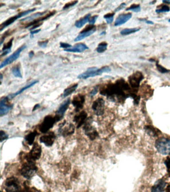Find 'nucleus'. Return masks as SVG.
Returning <instances> with one entry per match:
<instances>
[{"mask_svg":"<svg viewBox=\"0 0 170 192\" xmlns=\"http://www.w3.org/2000/svg\"><path fill=\"white\" fill-rule=\"evenodd\" d=\"M37 171V167L35 162L27 161L25 163L21 169V175L27 180H29L34 176Z\"/></svg>","mask_w":170,"mask_h":192,"instance_id":"f257e3e1","label":"nucleus"},{"mask_svg":"<svg viewBox=\"0 0 170 192\" xmlns=\"http://www.w3.org/2000/svg\"><path fill=\"white\" fill-rule=\"evenodd\" d=\"M110 71L111 69L107 66L104 67L101 69H98L96 67H92L88 68L86 72L78 75V78L80 79H86L87 78L99 76L104 73H108Z\"/></svg>","mask_w":170,"mask_h":192,"instance_id":"f03ea898","label":"nucleus"},{"mask_svg":"<svg viewBox=\"0 0 170 192\" xmlns=\"http://www.w3.org/2000/svg\"><path fill=\"white\" fill-rule=\"evenodd\" d=\"M62 119L58 115L56 116H47L44 119L43 122L39 125V129L42 133H46L51 128L54 126V124L60 121Z\"/></svg>","mask_w":170,"mask_h":192,"instance_id":"7ed1b4c3","label":"nucleus"},{"mask_svg":"<svg viewBox=\"0 0 170 192\" xmlns=\"http://www.w3.org/2000/svg\"><path fill=\"white\" fill-rule=\"evenodd\" d=\"M155 147L159 153L163 155H168L170 154V139L160 138L157 140Z\"/></svg>","mask_w":170,"mask_h":192,"instance_id":"20e7f679","label":"nucleus"},{"mask_svg":"<svg viewBox=\"0 0 170 192\" xmlns=\"http://www.w3.org/2000/svg\"><path fill=\"white\" fill-rule=\"evenodd\" d=\"M93 122V118L90 117L87 119L86 121L83 129L84 131L85 135L88 137V138L91 140L93 141L98 136V132H97L96 129L91 125Z\"/></svg>","mask_w":170,"mask_h":192,"instance_id":"39448f33","label":"nucleus"},{"mask_svg":"<svg viewBox=\"0 0 170 192\" xmlns=\"http://www.w3.org/2000/svg\"><path fill=\"white\" fill-rule=\"evenodd\" d=\"M5 190L7 192H20V185L19 180L14 177H11L6 180Z\"/></svg>","mask_w":170,"mask_h":192,"instance_id":"423d86ee","label":"nucleus"},{"mask_svg":"<svg viewBox=\"0 0 170 192\" xmlns=\"http://www.w3.org/2000/svg\"><path fill=\"white\" fill-rule=\"evenodd\" d=\"M41 147L37 143H35L33 145V148L27 156V161L35 162L39 160L41 155Z\"/></svg>","mask_w":170,"mask_h":192,"instance_id":"0eeeda50","label":"nucleus"},{"mask_svg":"<svg viewBox=\"0 0 170 192\" xmlns=\"http://www.w3.org/2000/svg\"><path fill=\"white\" fill-rule=\"evenodd\" d=\"M35 10H36L35 8H33V9H32L27 10V11H24V12H21V13L17 14V15H15V16H14L13 17L7 20L5 22L1 24V31H2V30L5 29V28L8 27L9 26H10V25H11L12 24L15 22V21H17V19H19L29 14V13H31V12H34Z\"/></svg>","mask_w":170,"mask_h":192,"instance_id":"6e6552de","label":"nucleus"},{"mask_svg":"<svg viewBox=\"0 0 170 192\" xmlns=\"http://www.w3.org/2000/svg\"><path fill=\"white\" fill-rule=\"evenodd\" d=\"M26 47H27L26 45H24L22 46L21 47L18 49L17 50L15 51L13 54L11 55L10 57L6 59L3 62L1 63V66H0V69H2L5 67H6V66L12 64V63L14 62V61L17 60V59L19 58L21 51L23 50L24 49H25Z\"/></svg>","mask_w":170,"mask_h":192,"instance_id":"1a4fd4ad","label":"nucleus"},{"mask_svg":"<svg viewBox=\"0 0 170 192\" xmlns=\"http://www.w3.org/2000/svg\"><path fill=\"white\" fill-rule=\"evenodd\" d=\"M105 101L103 99L99 98L93 102L92 108L97 116H102L104 113Z\"/></svg>","mask_w":170,"mask_h":192,"instance_id":"9d476101","label":"nucleus"},{"mask_svg":"<svg viewBox=\"0 0 170 192\" xmlns=\"http://www.w3.org/2000/svg\"><path fill=\"white\" fill-rule=\"evenodd\" d=\"M66 121H64L60 125L58 132L64 137L72 135L75 131V126L74 125L71 123L68 124L67 126H64L66 125Z\"/></svg>","mask_w":170,"mask_h":192,"instance_id":"9b49d317","label":"nucleus"},{"mask_svg":"<svg viewBox=\"0 0 170 192\" xmlns=\"http://www.w3.org/2000/svg\"><path fill=\"white\" fill-rule=\"evenodd\" d=\"M9 98L8 97L2 98L0 101V116H4L8 114L12 108L13 105L8 103Z\"/></svg>","mask_w":170,"mask_h":192,"instance_id":"f8f14e48","label":"nucleus"},{"mask_svg":"<svg viewBox=\"0 0 170 192\" xmlns=\"http://www.w3.org/2000/svg\"><path fill=\"white\" fill-rule=\"evenodd\" d=\"M143 79V76L141 72H136L129 77L130 85L133 89L139 87L140 84Z\"/></svg>","mask_w":170,"mask_h":192,"instance_id":"ddd939ff","label":"nucleus"},{"mask_svg":"<svg viewBox=\"0 0 170 192\" xmlns=\"http://www.w3.org/2000/svg\"><path fill=\"white\" fill-rule=\"evenodd\" d=\"M96 28L94 26H91V27H88L86 28L85 29L83 30L82 31H81L79 33V35L77 36V37L74 39L75 42H78L81 41L83 39H85L87 37H89L90 35H92L93 34L95 33L96 31Z\"/></svg>","mask_w":170,"mask_h":192,"instance_id":"4468645a","label":"nucleus"},{"mask_svg":"<svg viewBox=\"0 0 170 192\" xmlns=\"http://www.w3.org/2000/svg\"><path fill=\"white\" fill-rule=\"evenodd\" d=\"M56 138L54 132H50L48 134L42 136L39 138V141L47 147H50L54 143Z\"/></svg>","mask_w":170,"mask_h":192,"instance_id":"2eb2a0df","label":"nucleus"},{"mask_svg":"<svg viewBox=\"0 0 170 192\" xmlns=\"http://www.w3.org/2000/svg\"><path fill=\"white\" fill-rule=\"evenodd\" d=\"M85 102V96L82 95H78L74 97L72 101V104L76 108V111H78L82 109Z\"/></svg>","mask_w":170,"mask_h":192,"instance_id":"dca6fc26","label":"nucleus"},{"mask_svg":"<svg viewBox=\"0 0 170 192\" xmlns=\"http://www.w3.org/2000/svg\"><path fill=\"white\" fill-rule=\"evenodd\" d=\"M87 119V114L85 111H82L79 114L76 115L74 118V121L77 125L76 128H80L81 126L84 124Z\"/></svg>","mask_w":170,"mask_h":192,"instance_id":"f3484780","label":"nucleus"},{"mask_svg":"<svg viewBox=\"0 0 170 192\" xmlns=\"http://www.w3.org/2000/svg\"><path fill=\"white\" fill-rule=\"evenodd\" d=\"M132 17L131 13L121 14L116 18V21L115 22V26H119L122 25L126 23L129 21Z\"/></svg>","mask_w":170,"mask_h":192,"instance_id":"a211bd4d","label":"nucleus"},{"mask_svg":"<svg viewBox=\"0 0 170 192\" xmlns=\"http://www.w3.org/2000/svg\"><path fill=\"white\" fill-rule=\"evenodd\" d=\"M88 49L89 48L84 44L80 43V44H77L74 47H72L70 48L64 49V51L66 52H68L81 53L86 50H88Z\"/></svg>","mask_w":170,"mask_h":192,"instance_id":"6ab92c4d","label":"nucleus"},{"mask_svg":"<svg viewBox=\"0 0 170 192\" xmlns=\"http://www.w3.org/2000/svg\"><path fill=\"white\" fill-rule=\"evenodd\" d=\"M70 99H68L66 101H64V103L60 105V108H58V110L57 111V115H58V116L60 117L62 119L63 118L64 113L68 108L70 105Z\"/></svg>","mask_w":170,"mask_h":192,"instance_id":"aec40b11","label":"nucleus"},{"mask_svg":"<svg viewBox=\"0 0 170 192\" xmlns=\"http://www.w3.org/2000/svg\"><path fill=\"white\" fill-rule=\"evenodd\" d=\"M166 187V182L163 180H159L154 185L151 192H163Z\"/></svg>","mask_w":170,"mask_h":192,"instance_id":"412c9836","label":"nucleus"},{"mask_svg":"<svg viewBox=\"0 0 170 192\" xmlns=\"http://www.w3.org/2000/svg\"><path fill=\"white\" fill-rule=\"evenodd\" d=\"M38 82H39L38 81H35L33 82H32V83H31L29 84H28L26 86H25V87L22 88L21 89L19 90V91H18L17 92L13 94H12V95L9 96L8 97V98H9V99H11L14 98L16 97V96H17V95H19L20 94H21V93H23V91H25L26 90L28 89H29V88L33 87V86L35 85V84H37V83Z\"/></svg>","mask_w":170,"mask_h":192,"instance_id":"4be33fe9","label":"nucleus"},{"mask_svg":"<svg viewBox=\"0 0 170 192\" xmlns=\"http://www.w3.org/2000/svg\"><path fill=\"white\" fill-rule=\"evenodd\" d=\"M90 16H91V14H87L85 17H84L76 22V24H75L76 27H77V28H80L82 27L85 24L87 23V22H89Z\"/></svg>","mask_w":170,"mask_h":192,"instance_id":"5701e85b","label":"nucleus"},{"mask_svg":"<svg viewBox=\"0 0 170 192\" xmlns=\"http://www.w3.org/2000/svg\"><path fill=\"white\" fill-rule=\"evenodd\" d=\"M38 135L37 131H34L33 132H31L30 133L25 136V139L27 141V144L29 145H33V142L35 141V138Z\"/></svg>","mask_w":170,"mask_h":192,"instance_id":"b1692460","label":"nucleus"},{"mask_svg":"<svg viewBox=\"0 0 170 192\" xmlns=\"http://www.w3.org/2000/svg\"><path fill=\"white\" fill-rule=\"evenodd\" d=\"M13 38L11 39L10 41L4 46V48L2 50V53H1V56H5L11 51V48L13 45Z\"/></svg>","mask_w":170,"mask_h":192,"instance_id":"393cba45","label":"nucleus"},{"mask_svg":"<svg viewBox=\"0 0 170 192\" xmlns=\"http://www.w3.org/2000/svg\"><path fill=\"white\" fill-rule=\"evenodd\" d=\"M77 87H78V84H74V85L70 86V87L68 88L67 89H66L64 92V93L62 95L63 97H66L71 95L74 92L76 91V89H77Z\"/></svg>","mask_w":170,"mask_h":192,"instance_id":"a878e982","label":"nucleus"},{"mask_svg":"<svg viewBox=\"0 0 170 192\" xmlns=\"http://www.w3.org/2000/svg\"><path fill=\"white\" fill-rule=\"evenodd\" d=\"M45 12H43V13H37L35 14H33L31 16H29V17H27L24 18L23 19H22L21 21H33L35 19H36L37 18L39 17L40 16H41L43 15L44 14H45Z\"/></svg>","mask_w":170,"mask_h":192,"instance_id":"bb28decb","label":"nucleus"},{"mask_svg":"<svg viewBox=\"0 0 170 192\" xmlns=\"http://www.w3.org/2000/svg\"><path fill=\"white\" fill-rule=\"evenodd\" d=\"M12 73L14 76L17 78H22L23 76L21 75V72L20 71L19 67L18 66H15L12 69Z\"/></svg>","mask_w":170,"mask_h":192,"instance_id":"cd10ccee","label":"nucleus"},{"mask_svg":"<svg viewBox=\"0 0 170 192\" xmlns=\"http://www.w3.org/2000/svg\"><path fill=\"white\" fill-rule=\"evenodd\" d=\"M139 30H140V29H138V28L125 29L122 30L120 33L122 35H128L135 33L136 32L139 31Z\"/></svg>","mask_w":170,"mask_h":192,"instance_id":"c85d7f7f","label":"nucleus"},{"mask_svg":"<svg viewBox=\"0 0 170 192\" xmlns=\"http://www.w3.org/2000/svg\"><path fill=\"white\" fill-rule=\"evenodd\" d=\"M145 128H146L145 129H146V132L149 135L153 136V137H156L157 136V131L153 127L151 126H147Z\"/></svg>","mask_w":170,"mask_h":192,"instance_id":"c756f323","label":"nucleus"},{"mask_svg":"<svg viewBox=\"0 0 170 192\" xmlns=\"http://www.w3.org/2000/svg\"><path fill=\"white\" fill-rule=\"evenodd\" d=\"M107 44L105 42L100 43L99 44L98 47L97 48V52L99 53H102L104 52L105 51L107 50Z\"/></svg>","mask_w":170,"mask_h":192,"instance_id":"7c9ffc66","label":"nucleus"},{"mask_svg":"<svg viewBox=\"0 0 170 192\" xmlns=\"http://www.w3.org/2000/svg\"><path fill=\"white\" fill-rule=\"evenodd\" d=\"M126 11H132L133 12L138 13L141 11V7L139 5H133L129 8H127Z\"/></svg>","mask_w":170,"mask_h":192,"instance_id":"2f4dec72","label":"nucleus"},{"mask_svg":"<svg viewBox=\"0 0 170 192\" xmlns=\"http://www.w3.org/2000/svg\"><path fill=\"white\" fill-rule=\"evenodd\" d=\"M114 13H112V14H107L106 15L104 16L106 21L107 23L109 24L112 23L113 20H114Z\"/></svg>","mask_w":170,"mask_h":192,"instance_id":"473e14b6","label":"nucleus"},{"mask_svg":"<svg viewBox=\"0 0 170 192\" xmlns=\"http://www.w3.org/2000/svg\"><path fill=\"white\" fill-rule=\"evenodd\" d=\"M170 8L168 6L166 5H163L161 9H158L156 10V12L158 13H164V12H168L170 11Z\"/></svg>","mask_w":170,"mask_h":192,"instance_id":"72a5a7b5","label":"nucleus"},{"mask_svg":"<svg viewBox=\"0 0 170 192\" xmlns=\"http://www.w3.org/2000/svg\"><path fill=\"white\" fill-rule=\"evenodd\" d=\"M156 67L157 70L162 73H168L170 72V70H167V69L163 67L162 66H161L159 64H156Z\"/></svg>","mask_w":170,"mask_h":192,"instance_id":"f704fd0d","label":"nucleus"},{"mask_svg":"<svg viewBox=\"0 0 170 192\" xmlns=\"http://www.w3.org/2000/svg\"><path fill=\"white\" fill-rule=\"evenodd\" d=\"M9 138L8 134H6L3 131H1L0 132V141L2 143L4 141L7 140Z\"/></svg>","mask_w":170,"mask_h":192,"instance_id":"c9c22d12","label":"nucleus"},{"mask_svg":"<svg viewBox=\"0 0 170 192\" xmlns=\"http://www.w3.org/2000/svg\"><path fill=\"white\" fill-rule=\"evenodd\" d=\"M78 3V1H74L73 2H71V3H68V4H66V6L64 7L63 9L64 10H66V9H69V8L72 7H73V6L76 5V4H77Z\"/></svg>","mask_w":170,"mask_h":192,"instance_id":"e433bc0d","label":"nucleus"},{"mask_svg":"<svg viewBox=\"0 0 170 192\" xmlns=\"http://www.w3.org/2000/svg\"><path fill=\"white\" fill-rule=\"evenodd\" d=\"M97 18H98V16H93V17L91 18H90L89 22H88L89 24L92 26L94 25L97 19Z\"/></svg>","mask_w":170,"mask_h":192,"instance_id":"4c0bfd02","label":"nucleus"},{"mask_svg":"<svg viewBox=\"0 0 170 192\" xmlns=\"http://www.w3.org/2000/svg\"><path fill=\"white\" fill-rule=\"evenodd\" d=\"M72 45H70L69 44L66 43H60V47L62 48L66 49H68L70 48H72Z\"/></svg>","mask_w":170,"mask_h":192,"instance_id":"58836bf2","label":"nucleus"},{"mask_svg":"<svg viewBox=\"0 0 170 192\" xmlns=\"http://www.w3.org/2000/svg\"><path fill=\"white\" fill-rule=\"evenodd\" d=\"M98 88L97 87H95L90 92V96L91 97H93L97 93V92H98Z\"/></svg>","mask_w":170,"mask_h":192,"instance_id":"ea45409f","label":"nucleus"},{"mask_svg":"<svg viewBox=\"0 0 170 192\" xmlns=\"http://www.w3.org/2000/svg\"><path fill=\"white\" fill-rule=\"evenodd\" d=\"M165 164L166 166L167 170L169 172H170V158L167 159L165 162Z\"/></svg>","mask_w":170,"mask_h":192,"instance_id":"a19ab883","label":"nucleus"},{"mask_svg":"<svg viewBox=\"0 0 170 192\" xmlns=\"http://www.w3.org/2000/svg\"><path fill=\"white\" fill-rule=\"evenodd\" d=\"M48 41H43V42H39L38 44H39V46L41 48H46V45L48 44Z\"/></svg>","mask_w":170,"mask_h":192,"instance_id":"79ce46f5","label":"nucleus"},{"mask_svg":"<svg viewBox=\"0 0 170 192\" xmlns=\"http://www.w3.org/2000/svg\"><path fill=\"white\" fill-rule=\"evenodd\" d=\"M126 6L125 3H122V4L120 5V6L119 7H118V8L116 9V10H115V12H117V11H119L120 10H122Z\"/></svg>","mask_w":170,"mask_h":192,"instance_id":"37998d69","label":"nucleus"},{"mask_svg":"<svg viewBox=\"0 0 170 192\" xmlns=\"http://www.w3.org/2000/svg\"><path fill=\"white\" fill-rule=\"evenodd\" d=\"M40 31H41V29L36 30H35V31H32L31 32V35H34L35 34L38 33Z\"/></svg>","mask_w":170,"mask_h":192,"instance_id":"c03bdc74","label":"nucleus"},{"mask_svg":"<svg viewBox=\"0 0 170 192\" xmlns=\"http://www.w3.org/2000/svg\"><path fill=\"white\" fill-rule=\"evenodd\" d=\"M31 192V191H30V190H29V189L27 188H25V190H22V191H20V192Z\"/></svg>","mask_w":170,"mask_h":192,"instance_id":"a18cd8bd","label":"nucleus"},{"mask_svg":"<svg viewBox=\"0 0 170 192\" xmlns=\"http://www.w3.org/2000/svg\"><path fill=\"white\" fill-rule=\"evenodd\" d=\"M40 107V105H39V104H37V105H35V107L33 108V111H35V110H37V108H39V107Z\"/></svg>","mask_w":170,"mask_h":192,"instance_id":"49530a36","label":"nucleus"},{"mask_svg":"<svg viewBox=\"0 0 170 192\" xmlns=\"http://www.w3.org/2000/svg\"><path fill=\"white\" fill-rule=\"evenodd\" d=\"M34 55V53L33 52V51H31V52L29 53V58H31L33 57V56Z\"/></svg>","mask_w":170,"mask_h":192,"instance_id":"de8ad7c7","label":"nucleus"},{"mask_svg":"<svg viewBox=\"0 0 170 192\" xmlns=\"http://www.w3.org/2000/svg\"><path fill=\"white\" fill-rule=\"evenodd\" d=\"M146 22V23L147 24H151V25H153L154 24V23H153V22L151 21H147Z\"/></svg>","mask_w":170,"mask_h":192,"instance_id":"09e8293b","label":"nucleus"},{"mask_svg":"<svg viewBox=\"0 0 170 192\" xmlns=\"http://www.w3.org/2000/svg\"><path fill=\"white\" fill-rule=\"evenodd\" d=\"M163 3H165L166 4H170V1H163Z\"/></svg>","mask_w":170,"mask_h":192,"instance_id":"8fccbe9b","label":"nucleus"},{"mask_svg":"<svg viewBox=\"0 0 170 192\" xmlns=\"http://www.w3.org/2000/svg\"><path fill=\"white\" fill-rule=\"evenodd\" d=\"M0 77H1V83H2V79H3V75H2V74H1V76H0Z\"/></svg>","mask_w":170,"mask_h":192,"instance_id":"3c124183","label":"nucleus"},{"mask_svg":"<svg viewBox=\"0 0 170 192\" xmlns=\"http://www.w3.org/2000/svg\"><path fill=\"white\" fill-rule=\"evenodd\" d=\"M169 22H170V19L169 20Z\"/></svg>","mask_w":170,"mask_h":192,"instance_id":"603ef678","label":"nucleus"},{"mask_svg":"<svg viewBox=\"0 0 170 192\" xmlns=\"http://www.w3.org/2000/svg\"></svg>","mask_w":170,"mask_h":192,"instance_id":"864d4df0","label":"nucleus"}]
</instances>
